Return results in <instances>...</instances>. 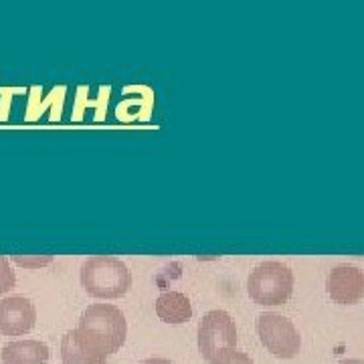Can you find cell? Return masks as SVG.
Listing matches in <instances>:
<instances>
[{
    "label": "cell",
    "mask_w": 364,
    "mask_h": 364,
    "mask_svg": "<svg viewBox=\"0 0 364 364\" xmlns=\"http://www.w3.org/2000/svg\"><path fill=\"white\" fill-rule=\"evenodd\" d=\"M75 338L87 350L107 358L116 354L128 336V324L124 312L112 304H91L79 318L77 328L73 330Z\"/></svg>",
    "instance_id": "6da1fadb"
},
{
    "label": "cell",
    "mask_w": 364,
    "mask_h": 364,
    "mask_svg": "<svg viewBox=\"0 0 364 364\" xmlns=\"http://www.w3.org/2000/svg\"><path fill=\"white\" fill-rule=\"evenodd\" d=\"M81 286L97 299H117L132 287L130 267L114 255H93L81 265Z\"/></svg>",
    "instance_id": "7a4b0ae2"
},
{
    "label": "cell",
    "mask_w": 364,
    "mask_h": 364,
    "mask_svg": "<svg viewBox=\"0 0 364 364\" xmlns=\"http://www.w3.org/2000/svg\"><path fill=\"white\" fill-rule=\"evenodd\" d=\"M294 272L282 261H263L249 273L247 294L257 306H284L294 294Z\"/></svg>",
    "instance_id": "3957f363"
},
{
    "label": "cell",
    "mask_w": 364,
    "mask_h": 364,
    "mask_svg": "<svg viewBox=\"0 0 364 364\" xmlns=\"http://www.w3.org/2000/svg\"><path fill=\"white\" fill-rule=\"evenodd\" d=\"M255 328H257L261 344L267 348V352H272L273 356L282 360H289L299 354L301 336L294 322L287 320L286 316L275 312L261 314Z\"/></svg>",
    "instance_id": "277c9868"
},
{
    "label": "cell",
    "mask_w": 364,
    "mask_h": 364,
    "mask_svg": "<svg viewBox=\"0 0 364 364\" xmlns=\"http://www.w3.org/2000/svg\"><path fill=\"white\" fill-rule=\"evenodd\" d=\"M198 352L200 356L210 363L221 352L237 348V326L235 320L225 310H210L203 316L198 330Z\"/></svg>",
    "instance_id": "5b68a950"
},
{
    "label": "cell",
    "mask_w": 364,
    "mask_h": 364,
    "mask_svg": "<svg viewBox=\"0 0 364 364\" xmlns=\"http://www.w3.org/2000/svg\"><path fill=\"white\" fill-rule=\"evenodd\" d=\"M326 291L340 306H354L364 298V273L356 265H336L328 273Z\"/></svg>",
    "instance_id": "8992f818"
},
{
    "label": "cell",
    "mask_w": 364,
    "mask_h": 364,
    "mask_svg": "<svg viewBox=\"0 0 364 364\" xmlns=\"http://www.w3.org/2000/svg\"><path fill=\"white\" fill-rule=\"evenodd\" d=\"M37 324L35 304L25 296H9L0 299V334L25 336Z\"/></svg>",
    "instance_id": "52a82bcc"
},
{
    "label": "cell",
    "mask_w": 364,
    "mask_h": 364,
    "mask_svg": "<svg viewBox=\"0 0 364 364\" xmlns=\"http://www.w3.org/2000/svg\"><path fill=\"white\" fill-rule=\"evenodd\" d=\"M49 356V346L41 340H14L0 350V360L4 364H45Z\"/></svg>",
    "instance_id": "ba28073f"
},
{
    "label": "cell",
    "mask_w": 364,
    "mask_h": 364,
    "mask_svg": "<svg viewBox=\"0 0 364 364\" xmlns=\"http://www.w3.org/2000/svg\"><path fill=\"white\" fill-rule=\"evenodd\" d=\"M156 316L164 324H184L193 318L191 299L181 291H164L160 294L154 304Z\"/></svg>",
    "instance_id": "9c48e42d"
},
{
    "label": "cell",
    "mask_w": 364,
    "mask_h": 364,
    "mask_svg": "<svg viewBox=\"0 0 364 364\" xmlns=\"http://www.w3.org/2000/svg\"><path fill=\"white\" fill-rule=\"evenodd\" d=\"M61 360L63 364H105L107 358L97 356L90 352L85 346H81L73 334V330H69L65 336L61 338Z\"/></svg>",
    "instance_id": "30bf717a"
},
{
    "label": "cell",
    "mask_w": 364,
    "mask_h": 364,
    "mask_svg": "<svg viewBox=\"0 0 364 364\" xmlns=\"http://www.w3.org/2000/svg\"><path fill=\"white\" fill-rule=\"evenodd\" d=\"M14 286H16V275L11 267V261L0 255V296L9 294L11 289H14Z\"/></svg>",
    "instance_id": "8fae6325"
},
{
    "label": "cell",
    "mask_w": 364,
    "mask_h": 364,
    "mask_svg": "<svg viewBox=\"0 0 364 364\" xmlns=\"http://www.w3.org/2000/svg\"><path fill=\"white\" fill-rule=\"evenodd\" d=\"M13 263L25 267V269H41L53 263V255H13Z\"/></svg>",
    "instance_id": "7c38bea8"
},
{
    "label": "cell",
    "mask_w": 364,
    "mask_h": 364,
    "mask_svg": "<svg viewBox=\"0 0 364 364\" xmlns=\"http://www.w3.org/2000/svg\"><path fill=\"white\" fill-rule=\"evenodd\" d=\"M208 364H253L251 356L245 354V352H239L237 348H231V350L221 352L217 358H213Z\"/></svg>",
    "instance_id": "4fadbf2b"
},
{
    "label": "cell",
    "mask_w": 364,
    "mask_h": 364,
    "mask_svg": "<svg viewBox=\"0 0 364 364\" xmlns=\"http://www.w3.org/2000/svg\"><path fill=\"white\" fill-rule=\"evenodd\" d=\"M140 364H174V363L168 360V358H148V360H144V363Z\"/></svg>",
    "instance_id": "5bb4252c"
},
{
    "label": "cell",
    "mask_w": 364,
    "mask_h": 364,
    "mask_svg": "<svg viewBox=\"0 0 364 364\" xmlns=\"http://www.w3.org/2000/svg\"><path fill=\"white\" fill-rule=\"evenodd\" d=\"M338 364H364L360 358H348V360H342V363Z\"/></svg>",
    "instance_id": "9a60e30c"
}]
</instances>
